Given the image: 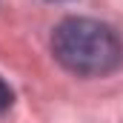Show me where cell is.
<instances>
[{"label":"cell","mask_w":123,"mask_h":123,"mask_svg":"<svg viewBox=\"0 0 123 123\" xmlns=\"http://www.w3.org/2000/svg\"><path fill=\"white\" fill-rule=\"evenodd\" d=\"M9 106H12V89H9V83L0 77V115H3Z\"/></svg>","instance_id":"obj_2"},{"label":"cell","mask_w":123,"mask_h":123,"mask_svg":"<svg viewBox=\"0 0 123 123\" xmlns=\"http://www.w3.org/2000/svg\"><path fill=\"white\" fill-rule=\"evenodd\" d=\"M52 52L63 69L80 77L112 74L123 63V43L112 26L92 17H69L52 34Z\"/></svg>","instance_id":"obj_1"}]
</instances>
